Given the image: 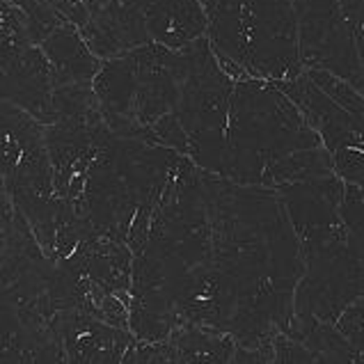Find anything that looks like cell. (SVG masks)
<instances>
[{"mask_svg": "<svg viewBox=\"0 0 364 364\" xmlns=\"http://www.w3.org/2000/svg\"><path fill=\"white\" fill-rule=\"evenodd\" d=\"M3 67V99L23 108L41 124L53 122L55 78L50 62L39 44H28L9 58H0Z\"/></svg>", "mask_w": 364, "mask_h": 364, "instance_id": "7", "label": "cell"}, {"mask_svg": "<svg viewBox=\"0 0 364 364\" xmlns=\"http://www.w3.org/2000/svg\"><path fill=\"white\" fill-rule=\"evenodd\" d=\"M209 39L232 78L291 80L305 71L294 0H218Z\"/></svg>", "mask_w": 364, "mask_h": 364, "instance_id": "2", "label": "cell"}, {"mask_svg": "<svg viewBox=\"0 0 364 364\" xmlns=\"http://www.w3.org/2000/svg\"><path fill=\"white\" fill-rule=\"evenodd\" d=\"M53 326L69 362H124L138 341L131 330L115 328L82 309L58 311Z\"/></svg>", "mask_w": 364, "mask_h": 364, "instance_id": "8", "label": "cell"}, {"mask_svg": "<svg viewBox=\"0 0 364 364\" xmlns=\"http://www.w3.org/2000/svg\"><path fill=\"white\" fill-rule=\"evenodd\" d=\"M335 172L316 129L275 80L236 78L220 176L279 188Z\"/></svg>", "mask_w": 364, "mask_h": 364, "instance_id": "1", "label": "cell"}, {"mask_svg": "<svg viewBox=\"0 0 364 364\" xmlns=\"http://www.w3.org/2000/svg\"><path fill=\"white\" fill-rule=\"evenodd\" d=\"M44 131L39 119L3 99V191L28 218L41 247L53 259L60 197Z\"/></svg>", "mask_w": 364, "mask_h": 364, "instance_id": "3", "label": "cell"}, {"mask_svg": "<svg viewBox=\"0 0 364 364\" xmlns=\"http://www.w3.org/2000/svg\"><path fill=\"white\" fill-rule=\"evenodd\" d=\"M53 69L58 85H90L101 71L103 60L90 48L80 28L62 21V23L39 44Z\"/></svg>", "mask_w": 364, "mask_h": 364, "instance_id": "11", "label": "cell"}, {"mask_svg": "<svg viewBox=\"0 0 364 364\" xmlns=\"http://www.w3.org/2000/svg\"><path fill=\"white\" fill-rule=\"evenodd\" d=\"M183 50L188 55V76L176 117L188 135V156L200 168L223 174L236 78L223 69L209 35Z\"/></svg>", "mask_w": 364, "mask_h": 364, "instance_id": "4", "label": "cell"}, {"mask_svg": "<svg viewBox=\"0 0 364 364\" xmlns=\"http://www.w3.org/2000/svg\"><path fill=\"white\" fill-rule=\"evenodd\" d=\"M305 69H323L364 95V71L341 0H294Z\"/></svg>", "mask_w": 364, "mask_h": 364, "instance_id": "6", "label": "cell"}, {"mask_svg": "<svg viewBox=\"0 0 364 364\" xmlns=\"http://www.w3.org/2000/svg\"><path fill=\"white\" fill-rule=\"evenodd\" d=\"M360 3H362V0H341V5H344L346 12H350V9H355Z\"/></svg>", "mask_w": 364, "mask_h": 364, "instance_id": "14", "label": "cell"}, {"mask_svg": "<svg viewBox=\"0 0 364 364\" xmlns=\"http://www.w3.org/2000/svg\"><path fill=\"white\" fill-rule=\"evenodd\" d=\"M12 5H16L21 12L28 16L30 23V35H33L35 44H41L53 30L62 23V14L48 3V0H9Z\"/></svg>", "mask_w": 364, "mask_h": 364, "instance_id": "13", "label": "cell"}, {"mask_svg": "<svg viewBox=\"0 0 364 364\" xmlns=\"http://www.w3.org/2000/svg\"><path fill=\"white\" fill-rule=\"evenodd\" d=\"M151 41L183 50L209 35L211 14L204 0H154L144 9Z\"/></svg>", "mask_w": 364, "mask_h": 364, "instance_id": "10", "label": "cell"}, {"mask_svg": "<svg viewBox=\"0 0 364 364\" xmlns=\"http://www.w3.org/2000/svg\"><path fill=\"white\" fill-rule=\"evenodd\" d=\"M90 48L101 60L119 58L133 48L149 44V30L144 9L129 0H108L95 9L90 21L80 28Z\"/></svg>", "mask_w": 364, "mask_h": 364, "instance_id": "9", "label": "cell"}, {"mask_svg": "<svg viewBox=\"0 0 364 364\" xmlns=\"http://www.w3.org/2000/svg\"><path fill=\"white\" fill-rule=\"evenodd\" d=\"M305 112L332 159V168L348 183L364 188V117L326 95L307 71L291 80H275Z\"/></svg>", "mask_w": 364, "mask_h": 364, "instance_id": "5", "label": "cell"}, {"mask_svg": "<svg viewBox=\"0 0 364 364\" xmlns=\"http://www.w3.org/2000/svg\"><path fill=\"white\" fill-rule=\"evenodd\" d=\"M168 341L174 348L176 362H236L238 344L230 332L179 326L172 330Z\"/></svg>", "mask_w": 364, "mask_h": 364, "instance_id": "12", "label": "cell"}]
</instances>
